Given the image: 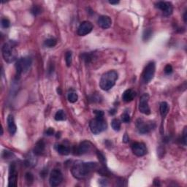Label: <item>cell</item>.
Wrapping results in <instances>:
<instances>
[{"mask_svg": "<svg viewBox=\"0 0 187 187\" xmlns=\"http://www.w3.org/2000/svg\"><path fill=\"white\" fill-rule=\"evenodd\" d=\"M186 12L185 13H184V21L185 22H186Z\"/></svg>", "mask_w": 187, "mask_h": 187, "instance_id": "obj_41", "label": "cell"}, {"mask_svg": "<svg viewBox=\"0 0 187 187\" xmlns=\"http://www.w3.org/2000/svg\"><path fill=\"white\" fill-rule=\"evenodd\" d=\"M137 130L140 134H147L155 128V124L153 122H145L143 119H139L136 122Z\"/></svg>", "mask_w": 187, "mask_h": 187, "instance_id": "obj_6", "label": "cell"}, {"mask_svg": "<svg viewBox=\"0 0 187 187\" xmlns=\"http://www.w3.org/2000/svg\"><path fill=\"white\" fill-rule=\"evenodd\" d=\"M56 151H57L58 153L59 154L64 155V156L70 154V147L67 146V145H63V144L57 145V146L56 147Z\"/></svg>", "mask_w": 187, "mask_h": 187, "instance_id": "obj_19", "label": "cell"}, {"mask_svg": "<svg viewBox=\"0 0 187 187\" xmlns=\"http://www.w3.org/2000/svg\"><path fill=\"white\" fill-rule=\"evenodd\" d=\"M132 151L137 156H143L147 154L148 150L143 143H134L132 145Z\"/></svg>", "mask_w": 187, "mask_h": 187, "instance_id": "obj_13", "label": "cell"}, {"mask_svg": "<svg viewBox=\"0 0 187 187\" xmlns=\"http://www.w3.org/2000/svg\"><path fill=\"white\" fill-rule=\"evenodd\" d=\"M121 121L124 123H129L130 121V116L126 112L124 113L121 115Z\"/></svg>", "mask_w": 187, "mask_h": 187, "instance_id": "obj_28", "label": "cell"}, {"mask_svg": "<svg viewBox=\"0 0 187 187\" xmlns=\"http://www.w3.org/2000/svg\"><path fill=\"white\" fill-rule=\"evenodd\" d=\"M130 141V138H129V137H128V135L126 134H124V136L123 137V142L124 143H128Z\"/></svg>", "mask_w": 187, "mask_h": 187, "instance_id": "obj_38", "label": "cell"}, {"mask_svg": "<svg viewBox=\"0 0 187 187\" xmlns=\"http://www.w3.org/2000/svg\"><path fill=\"white\" fill-rule=\"evenodd\" d=\"M65 61L67 67H70L72 64V52L68 51L65 54Z\"/></svg>", "mask_w": 187, "mask_h": 187, "instance_id": "obj_26", "label": "cell"}, {"mask_svg": "<svg viewBox=\"0 0 187 187\" xmlns=\"http://www.w3.org/2000/svg\"><path fill=\"white\" fill-rule=\"evenodd\" d=\"M136 96V94L132 89H127L124 92L123 95H122V99L126 102H130L132 101Z\"/></svg>", "mask_w": 187, "mask_h": 187, "instance_id": "obj_18", "label": "cell"}, {"mask_svg": "<svg viewBox=\"0 0 187 187\" xmlns=\"http://www.w3.org/2000/svg\"><path fill=\"white\" fill-rule=\"evenodd\" d=\"M63 181V175L61 173V170L58 169H54L52 170L50 175V178H49V183L51 186H57L60 185Z\"/></svg>", "mask_w": 187, "mask_h": 187, "instance_id": "obj_8", "label": "cell"}, {"mask_svg": "<svg viewBox=\"0 0 187 187\" xmlns=\"http://www.w3.org/2000/svg\"><path fill=\"white\" fill-rule=\"evenodd\" d=\"M92 144L89 141H83L81 143L78 147L75 149V152L78 155H82L84 154L88 153L89 151H91L92 148Z\"/></svg>", "mask_w": 187, "mask_h": 187, "instance_id": "obj_14", "label": "cell"}, {"mask_svg": "<svg viewBox=\"0 0 187 187\" xmlns=\"http://www.w3.org/2000/svg\"><path fill=\"white\" fill-rule=\"evenodd\" d=\"M37 160L35 159V157L33 155H29L28 157H27L25 160V164L27 167H32L36 164Z\"/></svg>", "mask_w": 187, "mask_h": 187, "instance_id": "obj_21", "label": "cell"}, {"mask_svg": "<svg viewBox=\"0 0 187 187\" xmlns=\"http://www.w3.org/2000/svg\"><path fill=\"white\" fill-rule=\"evenodd\" d=\"M57 43V41L54 38H49L45 41V45L48 48H53Z\"/></svg>", "mask_w": 187, "mask_h": 187, "instance_id": "obj_25", "label": "cell"}, {"mask_svg": "<svg viewBox=\"0 0 187 187\" xmlns=\"http://www.w3.org/2000/svg\"><path fill=\"white\" fill-rule=\"evenodd\" d=\"M94 113L95 114L96 116H104V112L102 111H94Z\"/></svg>", "mask_w": 187, "mask_h": 187, "instance_id": "obj_36", "label": "cell"}, {"mask_svg": "<svg viewBox=\"0 0 187 187\" xmlns=\"http://www.w3.org/2000/svg\"><path fill=\"white\" fill-rule=\"evenodd\" d=\"M31 13L34 15V16H38V14L41 13V8L39 6H34L31 9Z\"/></svg>", "mask_w": 187, "mask_h": 187, "instance_id": "obj_30", "label": "cell"}, {"mask_svg": "<svg viewBox=\"0 0 187 187\" xmlns=\"http://www.w3.org/2000/svg\"><path fill=\"white\" fill-rule=\"evenodd\" d=\"M45 143L44 142L43 140H40L34 148V154L36 156H40V155L42 154L43 152L45 151Z\"/></svg>", "mask_w": 187, "mask_h": 187, "instance_id": "obj_17", "label": "cell"}, {"mask_svg": "<svg viewBox=\"0 0 187 187\" xmlns=\"http://www.w3.org/2000/svg\"><path fill=\"white\" fill-rule=\"evenodd\" d=\"M93 29V24L89 21H83L80 24L78 29V34L79 36H85L91 32Z\"/></svg>", "mask_w": 187, "mask_h": 187, "instance_id": "obj_12", "label": "cell"}, {"mask_svg": "<svg viewBox=\"0 0 187 187\" xmlns=\"http://www.w3.org/2000/svg\"><path fill=\"white\" fill-rule=\"evenodd\" d=\"M1 24H2V27L3 28L7 29L10 27V22L8 19L7 18H2V21H1Z\"/></svg>", "mask_w": 187, "mask_h": 187, "instance_id": "obj_29", "label": "cell"}, {"mask_svg": "<svg viewBox=\"0 0 187 187\" xmlns=\"http://www.w3.org/2000/svg\"><path fill=\"white\" fill-rule=\"evenodd\" d=\"M98 168V164L96 162H83L77 161L72 167V174L75 178L82 179L90 174L92 171Z\"/></svg>", "mask_w": 187, "mask_h": 187, "instance_id": "obj_1", "label": "cell"}, {"mask_svg": "<svg viewBox=\"0 0 187 187\" xmlns=\"http://www.w3.org/2000/svg\"><path fill=\"white\" fill-rule=\"evenodd\" d=\"M148 100H149V95L148 94H144L140 97V102H139V111L145 115H149L151 113V109L148 105Z\"/></svg>", "mask_w": 187, "mask_h": 187, "instance_id": "obj_9", "label": "cell"}, {"mask_svg": "<svg viewBox=\"0 0 187 187\" xmlns=\"http://www.w3.org/2000/svg\"><path fill=\"white\" fill-rule=\"evenodd\" d=\"M3 154H5V156H3V157H5V159H8V158L10 157V156L11 155L13 154L11 153L10 151H4Z\"/></svg>", "mask_w": 187, "mask_h": 187, "instance_id": "obj_37", "label": "cell"}, {"mask_svg": "<svg viewBox=\"0 0 187 187\" xmlns=\"http://www.w3.org/2000/svg\"><path fill=\"white\" fill-rule=\"evenodd\" d=\"M97 156H98L99 158V160H100L102 163H104V162H105V158H104V155H103L101 152H100V151L97 152Z\"/></svg>", "mask_w": 187, "mask_h": 187, "instance_id": "obj_33", "label": "cell"}, {"mask_svg": "<svg viewBox=\"0 0 187 187\" xmlns=\"http://www.w3.org/2000/svg\"><path fill=\"white\" fill-rule=\"evenodd\" d=\"M2 53L4 59L8 63L13 62L17 59V51L13 42H5L2 48Z\"/></svg>", "mask_w": 187, "mask_h": 187, "instance_id": "obj_3", "label": "cell"}, {"mask_svg": "<svg viewBox=\"0 0 187 187\" xmlns=\"http://www.w3.org/2000/svg\"><path fill=\"white\" fill-rule=\"evenodd\" d=\"M98 25L101 27L102 29H107L110 28L112 24V20L109 16H102L98 18Z\"/></svg>", "mask_w": 187, "mask_h": 187, "instance_id": "obj_15", "label": "cell"}, {"mask_svg": "<svg viewBox=\"0 0 187 187\" xmlns=\"http://www.w3.org/2000/svg\"><path fill=\"white\" fill-rule=\"evenodd\" d=\"M67 98H68L69 102H72V103H74V102H75L77 100H78V94L75 93V92L71 91V92H69L68 95H67Z\"/></svg>", "mask_w": 187, "mask_h": 187, "instance_id": "obj_23", "label": "cell"}, {"mask_svg": "<svg viewBox=\"0 0 187 187\" xmlns=\"http://www.w3.org/2000/svg\"><path fill=\"white\" fill-rule=\"evenodd\" d=\"M164 72H165L167 75H170L173 72V67L170 64H167V65L165 66L164 67Z\"/></svg>", "mask_w": 187, "mask_h": 187, "instance_id": "obj_32", "label": "cell"}, {"mask_svg": "<svg viewBox=\"0 0 187 187\" xmlns=\"http://www.w3.org/2000/svg\"><path fill=\"white\" fill-rule=\"evenodd\" d=\"M117 79H118V73L114 70H111L105 72L100 79V88L104 91H108L113 87Z\"/></svg>", "mask_w": 187, "mask_h": 187, "instance_id": "obj_2", "label": "cell"}, {"mask_svg": "<svg viewBox=\"0 0 187 187\" xmlns=\"http://www.w3.org/2000/svg\"><path fill=\"white\" fill-rule=\"evenodd\" d=\"M54 134V130L53 128H48V130L45 131V134L48 136H51Z\"/></svg>", "mask_w": 187, "mask_h": 187, "instance_id": "obj_34", "label": "cell"}, {"mask_svg": "<svg viewBox=\"0 0 187 187\" xmlns=\"http://www.w3.org/2000/svg\"><path fill=\"white\" fill-rule=\"evenodd\" d=\"M183 141L184 145H186V127L184 128V133H183Z\"/></svg>", "mask_w": 187, "mask_h": 187, "instance_id": "obj_35", "label": "cell"}, {"mask_svg": "<svg viewBox=\"0 0 187 187\" xmlns=\"http://www.w3.org/2000/svg\"><path fill=\"white\" fill-rule=\"evenodd\" d=\"M7 122H8V131L11 135H14L17 130V126H16V123H15L14 117L13 115H9L7 119Z\"/></svg>", "mask_w": 187, "mask_h": 187, "instance_id": "obj_16", "label": "cell"}, {"mask_svg": "<svg viewBox=\"0 0 187 187\" xmlns=\"http://www.w3.org/2000/svg\"><path fill=\"white\" fill-rule=\"evenodd\" d=\"M111 126L115 131H119L121 129V121L119 119H113L111 123Z\"/></svg>", "mask_w": 187, "mask_h": 187, "instance_id": "obj_24", "label": "cell"}, {"mask_svg": "<svg viewBox=\"0 0 187 187\" xmlns=\"http://www.w3.org/2000/svg\"><path fill=\"white\" fill-rule=\"evenodd\" d=\"M156 8L161 10L163 13L164 16H168L173 13V5L168 2H158L156 3Z\"/></svg>", "mask_w": 187, "mask_h": 187, "instance_id": "obj_11", "label": "cell"}, {"mask_svg": "<svg viewBox=\"0 0 187 187\" xmlns=\"http://www.w3.org/2000/svg\"><path fill=\"white\" fill-rule=\"evenodd\" d=\"M152 36V31L150 29H145L143 32V38L144 40H148Z\"/></svg>", "mask_w": 187, "mask_h": 187, "instance_id": "obj_27", "label": "cell"}, {"mask_svg": "<svg viewBox=\"0 0 187 187\" xmlns=\"http://www.w3.org/2000/svg\"><path fill=\"white\" fill-rule=\"evenodd\" d=\"M25 178H26V180H27V182H29V183H32L33 181H34V177H33L32 174H31V173H26Z\"/></svg>", "mask_w": 187, "mask_h": 187, "instance_id": "obj_31", "label": "cell"}, {"mask_svg": "<svg viewBox=\"0 0 187 187\" xmlns=\"http://www.w3.org/2000/svg\"><path fill=\"white\" fill-rule=\"evenodd\" d=\"M109 3L111 5H117V4L119 3V1H110Z\"/></svg>", "mask_w": 187, "mask_h": 187, "instance_id": "obj_39", "label": "cell"}, {"mask_svg": "<svg viewBox=\"0 0 187 187\" xmlns=\"http://www.w3.org/2000/svg\"><path fill=\"white\" fill-rule=\"evenodd\" d=\"M55 119L56 121H64L66 119V115L62 110H59L55 114Z\"/></svg>", "mask_w": 187, "mask_h": 187, "instance_id": "obj_22", "label": "cell"}, {"mask_svg": "<svg viewBox=\"0 0 187 187\" xmlns=\"http://www.w3.org/2000/svg\"><path fill=\"white\" fill-rule=\"evenodd\" d=\"M159 111L162 117H164L167 114L169 111V105L166 102H161L160 106H159Z\"/></svg>", "mask_w": 187, "mask_h": 187, "instance_id": "obj_20", "label": "cell"}, {"mask_svg": "<svg viewBox=\"0 0 187 187\" xmlns=\"http://www.w3.org/2000/svg\"><path fill=\"white\" fill-rule=\"evenodd\" d=\"M90 130L93 134H100L106 130L108 127L106 121L104 119L103 116H96L92 119L89 124Z\"/></svg>", "mask_w": 187, "mask_h": 187, "instance_id": "obj_4", "label": "cell"}, {"mask_svg": "<svg viewBox=\"0 0 187 187\" xmlns=\"http://www.w3.org/2000/svg\"><path fill=\"white\" fill-rule=\"evenodd\" d=\"M31 64V59L30 57H24L19 59L16 64V77L19 78L22 74L27 72Z\"/></svg>", "mask_w": 187, "mask_h": 187, "instance_id": "obj_5", "label": "cell"}, {"mask_svg": "<svg viewBox=\"0 0 187 187\" xmlns=\"http://www.w3.org/2000/svg\"><path fill=\"white\" fill-rule=\"evenodd\" d=\"M155 70H156V65L154 61H151L147 64L144 70L143 75V81L145 83H149L150 81L153 79L155 74Z\"/></svg>", "mask_w": 187, "mask_h": 187, "instance_id": "obj_7", "label": "cell"}, {"mask_svg": "<svg viewBox=\"0 0 187 187\" xmlns=\"http://www.w3.org/2000/svg\"><path fill=\"white\" fill-rule=\"evenodd\" d=\"M18 172L16 170V164L13 163L10 166L9 177H8V186L16 187L17 186Z\"/></svg>", "mask_w": 187, "mask_h": 187, "instance_id": "obj_10", "label": "cell"}, {"mask_svg": "<svg viewBox=\"0 0 187 187\" xmlns=\"http://www.w3.org/2000/svg\"><path fill=\"white\" fill-rule=\"evenodd\" d=\"M115 109H113V110H111V112H110V113L111 114V115H113V114H115Z\"/></svg>", "mask_w": 187, "mask_h": 187, "instance_id": "obj_40", "label": "cell"}]
</instances>
